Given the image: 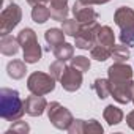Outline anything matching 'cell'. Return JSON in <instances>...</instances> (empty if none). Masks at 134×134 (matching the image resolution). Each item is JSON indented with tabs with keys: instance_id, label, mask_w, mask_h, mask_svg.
<instances>
[{
	"instance_id": "6da1fadb",
	"label": "cell",
	"mask_w": 134,
	"mask_h": 134,
	"mask_svg": "<svg viewBox=\"0 0 134 134\" xmlns=\"http://www.w3.org/2000/svg\"><path fill=\"white\" fill-rule=\"evenodd\" d=\"M25 114V104L13 88L0 90V115L7 121H16Z\"/></svg>"
},
{
	"instance_id": "7a4b0ae2",
	"label": "cell",
	"mask_w": 134,
	"mask_h": 134,
	"mask_svg": "<svg viewBox=\"0 0 134 134\" xmlns=\"http://www.w3.org/2000/svg\"><path fill=\"white\" fill-rule=\"evenodd\" d=\"M18 41L22 46L25 63H36L41 58V47L36 40V33L32 29H22L18 35Z\"/></svg>"
},
{
	"instance_id": "3957f363",
	"label": "cell",
	"mask_w": 134,
	"mask_h": 134,
	"mask_svg": "<svg viewBox=\"0 0 134 134\" xmlns=\"http://www.w3.org/2000/svg\"><path fill=\"white\" fill-rule=\"evenodd\" d=\"M47 117L51 120V123L58 128V129H65V131H68V128L73 125L74 118L71 115V112L63 107L60 103L54 101L51 104H47Z\"/></svg>"
},
{
	"instance_id": "277c9868",
	"label": "cell",
	"mask_w": 134,
	"mask_h": 134,
	"mask_svg": "<svg viewBox=\"0 0 134 134\" xmlns=\"http://www.w3.org/2000/svg\"><path fill=\"white\" fill-rule=\"evenodd\" d=\"M27 88L33 95H47L55 88V79L51 74H44L40 71H35L27 79Z\"/></svg>"
},
{
	"instance_id": "5b68a950",
	"label": "cell",
	"mask_w": 134,
	"mask_h": 134,
	"mask_svg": "<svg viewBox=\"0 0 134 134\" xmlns=\"http://www.w3.org/2000/svg\"><path fill=\"white\" fill-rule=\"evenodd\" d=\"M22 19V11L18 3H10L0 14V35H8Z\"/></svg>"
},
{
	"instance_id": "8992f818",
	"label": "cell",
	"mask_w": 134,
	"mask_h": 134,
	"mask_svg": "<svg viewBox=\"0 0 134 134\" xmlns=\"http://www.w3.org/2000/svg\"><path fill=\"white\" fill-rule=\"evenodd\" d=\"M99 27H101V25L98 24V21L93 22V24H88V25H82L81 32L74 36V40H76V47L84 49V51L92 49V47L96 44V32H98Z\"/></svg>"
},
{
	"instance_id": "52a82bcc",
	"label": "cell",
	"mask_w": 134,
	"mask_h": 134,
	"mask_svg": "<svg viewBox=\"0 0 134 134\" xmlns=\"http://www.w3.org/2000/svg\"><path fill=\"white\" fill-rule=\"evenodd\" d=\"M60 84L66 92H76L81 88L82 85V71L77 70L76 66L70 65L66 66L62 77H60Z\"/></svg>"
},
{
	"instance_id": "ba28073f",
	"label": "cell",
	"mask_w": 134,
	"mask_h": 134,
	"mask_svg": "<svg viewBox=\"0 0 134 134\" xmlns=\"http://www.w3.org/2000/svg\"><path fill=\"white\" fill-rule=\"evenodd\" d=\"M73 14H74V19L79 21L82 25H88V24H93L98 21V13L92 8V5H87L81 0L74 3L73 7Z\"/></svg>"
},
{
	"instance_id": "9c48e42d",
	"label": "cell",
	"mask_w": 134,
	"mask_h": 134,
	"mask_svg": "<svg viewBox=\"0 0 134 134\" xmlns=\"http://www.w3.org/2000/svg\"><path fill=\"white\" fill-rule=\"evenodd\" d=\"M107 74H109L110 84H120V82L131 81V77H132V68H131L129 65H126V63L115 62L112 66H109Z\"/></svg>"
},
{
	"instance_id": "30bf717a",
	"label": "cell",
	"mask_w": 134,
	"mask_h": 134,
	"mask_svg": "<svg viewBox=\"0 0 134 134\" xmlns=\"http://www.w3.org/2000/svg\"><path fill=\"white\" fill-rule=\"evenodd\" d=\"M110 95L120 104H128L132 99V81L110 84Z\"/></svg>"
},
{
	"instance_id": "8fae6325",
	"label": "cell",
	"mask_w": 134,
	"mask_h": 134,
	"mask_svg": "<svg viewBox=\"0 0 134 134\" xmlns=\"http://www.w3.org/2000/svg\"><path fill=\"white\" fill-rule=\"evenodd\" d=\"M24 104H25V112L32 117H40L44 112V109L47 107V101L41 95H33V93H32V96H29L25 99Z\"/></svg>"
},
{
	"instance_id": "7c38bea8",
	"label": "cell",
	"mask_w": 134,
	"mask_h": 134,
	"mask_svg": "<svg viewBox=\"0 0 134 134\" xmlns=\"http://www.w3.org/2000/svg\"><path fill=\"white\" fill-rule=\"evenodd\" d=\"M68 132L71 134H81V132H103V126L96 120H74L73 125L68 128Z\"/></svg>"
},
{
	"instance_id": "4fadbf2b",
	"label": "cell",
	"mask_w": 134,
	"mask_h": 134,
	"mask_svg": "<svg viewBox=\"0 0 134 134\" xmlns=\"http://www.w3.org/2000/svg\"><path fill=\"white\" fill-rule=\"evenodd\" d=\"M114 21L120 29L132 27L134 25V10L129 7H120L114 14Z\"/></svg>"
},
{
	"instance_id": "5bb4252c",
	"label": "cell",
	"mask_w": 134,
	"mask_h": 134,
	"mask_svg": "<svg viewBox=\"0 0 134 134\" xmlns=\"http://www.w3.org/2000/svg\"><path fill=\"white\" fill-rule=\"evenodd\" d=\"M49 2H51V7H49L51 18L54 21L63 22L68 16V0H49Z\"/></svg>"
},
{
	"instance_id": "9a60e30c",
	"label": "cell",
	"mask_w": 134,
	"mask_h": 134,
	"mask_svg": "<svg viewBox=\"0 0 134 134\" xmlns=\"http://www.w3.org/2000/svg\"><path fill=\"white\" fill-rule=\"evenodd\" d=\"M96 44H101V46L114 49V46H115V35H114L110 27L103 25V27L98 29V32H96Z\"/></svg>"
},
{
	"instance_id": "2e32d148",
	"label": "cell",
	"mask_w": 134,
	"mask_h": 134,
	"mask_svg": "<svg viewBox=\"0 0 134 134\" xmlns=\"http://www.w3.org/2000/svg\"><path fill=\"white\" fill-rule=\"evenodd\" d=\"M19 41L18 38H13L10 35H5L0 40V52L3 55H16L19 51Z\"/></svg>"
},
{
	"instance_id": "e0dca14e",
	"label": "cell",
	"mask_w": 134,
	"mask_h": 134,
	"mask_svg": "<svg viewBox=\"0 0 134 134\" xmlns=\"http://www.w3.org/2000/svg\"><path fill=\"white\" fill-rule=\"evenodd\" d=\"M7 71H8V76L11 79H22L27 73V66H25V62H21V60H13L7 65Z\"/></svg>"
},
{
	"instance_id": "ac0fdd59",
	"label": "cell",
	"mask_w": 134,
	"mask_h": 134,
	"mask_svg": "<svg viewBox=\"0 0 134 134\" xmlns=\"http://www.w3.org/2000/svg\"><path fill=\"white\" fill-rule=\"evenodd\" d=\"M44 40L47 41L49 47L54 49V47H57L58 44L65 43V32H63L62 29H49V30H46V33H44Z\"/></svg>"
},
{
	"instance_id": "d6986e66",
	"label": "cell",
	"mask_w": 134,
	"mask_h": 134,
	"mask_svg": "<svg viewBox=\"0 0 134 134\" xmlns=\"http://www.w3.org/2000/svg\"><path fill=\"white\" fill-rule=\"evenodd\" d=\"M104 120L112 126V125H118L121 120H123V112H121V109H118L117 106H114V104H109L106 109H104Z\"/></svg>"
},
{
	"instance_id": "ffe728a7",
	"label": "cell",
	"mask_w": 134,
	"mask_h": 134,
	"mask_svg": "<svg viewBox=\"0 0 134 134\" xmlns=\"http://www.w3.org/2000/svg\"><path fill=\"white\" fill-rule=\"evenodd\" d=\"M54 55L57 60H62V62H66V60H71L73 58V52H74V47L68 43H62L58 44L57 47L52 49Z\"/></svg>"
},
{
	"instance_id": "44dd1931",
	"label": "cell",
	"mask_w": 134,
	"mask_h": 134,
	"mask_svg": "<svg viewBox=\"0 0 134 134\" xmlns=\"http://www.w3.org/2000/svg\"><path fill=\"white\" fill-rule=\"evenodd\" d=\"M49 18H51V11H49V8L46 5H36V7H33V10H32V19L36 24H44Z\"/></svg>"
},
{
	"instance_id": "7402d4cb",
	"label": "cell",
	"mask_w": 134,
	"mask_h": 134,
	"mask_svg": "<svg viewBox=\"0 0 134 134\" xmlns=\"http://www.w3.org/2000/svg\"><path fill=\"white\" fill-rule=\"evenodd\" d=\"M90 54H92V58H95L98 62H104L109 57H112V49L106 47V46H101V44H95L90 49Z\"/></svg>"
},
{
	"instance_id": "603a6c76",
	"label": "cell",
	"mask_w": 134,
	"mask_h": 134,
	"mask_svg": "<svg viewBox=\"0 0 134 134\" xmlns=\"http://www.w3.org/2000/svg\"><path fill=\"white\" fill-rule=\"evenodd\" d=\"M81 29H82V24L76 19H65L62 22V30L68 36H76L81 32Z\"/></svg>"
},
{
	"instance_id": "cb8c5ba5",
	"label": "cell",
	"mask_w": 134,
	"mask_h": 134,
	"mask_svg": "<svg viewBox=\"0 0 134 134\" xmlns=\"http://www.w3.org/2000/svg\"><path fill=\"white\" fill-rule=\"evenodd\" d=\"M93 90L96 92V95L104 99L110 95V81L109 79H96L93 84Z\"/></svg>"
},
{
	"instance_id": "d4e9b609",
	"label": "cell",
	"mask_w": 134,
	"mask_h": 134,
	"mask_svg": "<svg viewBox=\"0 0 134 134\" xmlns=\"http://www.w3.org/2000/svg\"><path fill=\"white\" fill-rule=\"evenodd\" d=\"M129 49L125 46V44H120V46H114L112 49V58L115 62H120V63H125L128 58H129Z\"/></svg>"
},
{
	"instance_id": "484cf974",
	"label": "cell",
	"mask_w": 134,
	"mask_h": 134,
	"mask_svg": "<svg viewBox=\"0 0 134 134\" xmlns=\"http://www.w3.org/2000/svg\"><path fill=\"white\" fill-rule=\"evenodd\" d=\"M120 41H121V44H125L128 47L134 46V25L121 29V32H120Z\"/></svg>"
},
{
	"instance_id": "4316f807",
	"label": "cell",
	"mask_w": 134,
	"mask_h": 134,
	"mask_svg": "<svg viewBox=\"0 0 134 134\" xmlns=\"http://www.w3.org/2000/svg\"><path fill=\"white\" fill-rule=\"evenodd\" d=\"M65 68H66V66H65V62H62V60H55V62L51 63V66H49L51 76H52L55 81H60V77H62Z\"/></svg>"
},
{
	"instance_id": "83f0119b",
	"label": "cell",
	"mask_w": 134,
	"mask_h": 134,
	"mask_svg": "<svg viewBox=\"0 0 134 134\" xmlns=\"http://www.w3.org/2000/svg\"><path fill=\"white\" fill-rule=\"evenodd\" d=\"M71 65L76 66L77 70H81L82 73H85V71L90 70V58H87L84 55H77V57H73L71 58Z\"/></svg>"
},
{
	"instance_id": "f1b7e54d",
	"label": "cell",
	"mask_w": 134,
	"mask_h": 134,
	"mask_svg": "<svg viewBox=\"0 0 134 134\" xmlns=\"http://www.w3.org/2000/svg\"><path fill=\"white\" fill-rule=\"evenodd\" d=\"M30 131V128H29V125L25 123V121H14L13 123V126L7 131V134H11V132H14V134H27Z\"/></svg>"
},
{
	"instance_id": "f546056e",
	"label": "cell",
	"mask_w": 134,
	"mask_h": 134,
	"mask_svg": "<svg viewBox=\"0 0 134 134\" xmlns=\"http://www.w3.org/2000/svg\"><path fill=\"white\" fill-rule=\"evenodd\" d=\"M126 123H128V126L134 131V110L128 114V117H126Z\"/></svg>"
},
{
	"instance_id": "4dcf8cb0",
	"label": "cell",
	"mask_w": 134,
	"mask_h": 134,
	"mask_svg": "<svg viewBox=\"0 0 134 134\" xmlns=\"http://www.w3.org/2000/svg\"><path fill=\"white\" fill-rule=\"evenodd\" d=\"M81 2H84L87 5H103V3H107L109 0H81Z\"/></svg>"
},
{
	"instance_id": "1f68e13d",
	"label": "cell",
	"mask_w": 134,
	"mask_h": 134,
	"mask_svg": "<svg viewBox=\"0 0 134 134\" xmlns=\"http://www.w3.org/2000/svg\"><path fill=\"white\" fill-rule=\"evenodd\" d=\"M47 0H27V3L32 5V7H36V5H46Z\"/></svg>"
},
{
	"instance_id": "d6a6232c",
	"label": "cell",
	"mask_w": 134,
	"mask_h": 134,
	"mask_svg": "<svg viewBox=\"0 0 134 134\" xmlns=\"http://www.w3.org/2000/svg\"><path fill=\"white\" fill-rule=\"evenodd\" d=\"M132 103H134V81H132V99H131Z\"/></svg>"
}]
</instances>
